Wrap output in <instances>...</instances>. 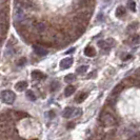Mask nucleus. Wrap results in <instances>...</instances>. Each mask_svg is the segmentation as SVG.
<instances>
[{
  "instance_id": "obj_14",
  "label": "nucleus",
  "mask_w": 140,
  "mask_h": 140,
  "mask_svg": "<svg viewBox=\"0 0 140 140\" xmlns=\"http://www.w3.org/2000/svg\"><path fill=\"white\" fill-rule=\"evenodd\" d=\"M125 14V8L123 6H118L117 10H116V16L117 17H121Z\"/></svg>"
},
{
  "instance_id": "obj_11",
  "label": "nucleus",
  "mask_w": 140,
  "mask_h": 140,
  "mask_svg": "<svg viewBox=\"0 0 140 140\" xmlns=\"http://www.w3.org/2000/svg\"><path fill=\"white\" fill-rule=\"evenodd\" d=\"M74 93H75V86H73V85H68V86L65 89V91H64V95H65L66 97H68V96L73 95Z\"/></svg>"
},
{
  "instance_id": "obj_5",
  "label": "nucleus",
  "mask_w": 140,
  "mask_h": 140,
  "mask_svg": "<svg viewBox=\"0 0 140 140\" xmlns=\"http://www.w3.org/2000/svg\"><path fill=\"white\" fill-rule=\"evenodd\" d=\"M34 52L36 53L38 56H45L49 53L48 50H45L43 46H40V45H34Z\"/></svg>"
},
{
  "instance_id": "obj_18",
  "label": "nucleus",
  "mask_w": 140,
  "mask_h": 140,
  "mask_svg": "<svg viewBox=\"0 0 140 140\" xmlns=\"http://www.w3.org/2000/svg\"><path fill=\"white\" fill-rule=\"evenodd\" d=\"M27 96H28V98L31 100V101H35L36 100V97H35V95H34V93L32 92V91H27Z\"/></svg>"
},
{
  "instance_id": "obj_19",
  "label": "nucleus",
  "mask_w": 140,
  "mask_h": 140,
  "mask_svg": "<svg viewBox=\"0 0 140 140\" xmlns=\"http://www.w3.org/2000/svg\"><path fill=\"white\" fill-rule=\"evenodd\" d=\"M137 28H138V23H137V22H133L131 25L127 27V32H133V31H135Z\"/></svg>"
},
{
  "instance_id": "obj_3",
  "label": "nucleus",
  "mask_w": 140,
  "mask_h": 140,
  "mask_svg": "<svg viewBox=\"0 0 140 140\" xmlns=\"http://www.w3.org/2000/svg\"><path fill=\"white\" fill-rule=\"evenodd\" d=\"M100 120L103 122V124H106V125H113V124H115V123H116L115 118L113 117V116H112L111 114H108V113L102 114V115H101Z\"/></svg>"
},
{
  "instance_id": "obj_15",
  "label": "nucleus",
  "mask_w": 140,
  "mask_h": 140,
  "mask_svg": "<svg viewBox=\"0 0 140 140\" xmlns=\"http://www.w3.org/2000/svg\"><path fill=\"white\" fill-rule=\"evenodd\" d=\"M122 84H118V85H116L115 87H114V90H113V93H112V95L113 96H115V95H117V94H119V93L121 92V90H122Z\"/></svg>"
},
{
  "instance_id": "obj_13",
  "label": "nucleus",
  "mask_w": 140,
  "mask_h": 140,
  "mask_svg": "<svg viewBox=\"0 0 140 140\" xmlns=\"http://www.w3.org/2000/svg\"><path fill=\"white\" fill-rule=\"evenodd\" d=\"M86 97H87V94H86V93H81L80 95H78V96L76 97V102H78V103L83 102V101L85 100Z\"/></svg>"
},
{
  "instance_id": "obj_23",
  "label": "nucleus",
  "mask_w": 140,
  "mask_h": 140,
  "mask_svg": "<svg viewBox=\"0 0 140 140\" xmlns=\"http://www.w3.org/2000/svg\"><path fill=\"white\" fill-rule=\"evenodd\" d=\"M25 62H27V59H25V58H21V59L18 61V65H19V66H22V65L25 64Z\"/></svg>"
},
{
  "instance_id": "obj_8",
  "label": "nucleus",
  "mask_w": 140,
  "mask_h": 140,
  "mask_svg": "<svg viewBox=\"0 0 140 140\" xmlns=\"http://www.w3.org/2000/svg\"><path fill=\"white\" fill-rule=\"evenodd\" d=\"M27 87H28V82H27V81H19V82H17L16 85H15V89L17 91H19V92L24 91Z\"/></svg>"
},
{
  "instance_id": "obj_12",
  "label": "nucleus",
  "mask_w": 140,
  "mask_h": 140,
  "mask_svg": "<svg viewBox=\"0 0 140 140\" xmlns=\"http://www.w3.org/2000/svg\"><path fill=\"white\" fill-rule=\"evenodd\" d=\"M98 46H99V48H101L102 50H104V49H106L107 51L110 50V45L108 44V41H104V40L98 41Z\"/></svg>"
},
{
  "instance_id": "obj_6",
  "label": "nucleus",
  "mask_w": 140,
  "mask_h": 140,
  "mask_svg": "<svg viewBox=\"0 0 140 140\" xmlns=\"http://www.w3.org/2000/svg\"><path fill=\"white\" fill-rule=\"evenodd\" d=\"M74 112H75V109H74V108H66V109H64V111L62 112V116H63L64 118L74 117Z\"/></svg>"
},
{
  "instance_id": "obj_9",
  "label": "nucleus",
  "mask_w": 140,
  "mask_h": 140,
  "mask_svg": "<svg viewBox=\"0 0 140 140\" xmlns=\"http://www.w3.org/2000/svg\"><path fill=\"white\" fill-rule=\"evenodd\" d=\"M84 54L87 57H94L96 55V51H95L94 48H92V46H87V48H85V50H84Z\"/></svg>"
},
{
  "instance_id": "obj_1",
  "label": "nucleus",
  "mask_w": 140,
  "mask_h": 140,
  "mask_svg": "<svg viewBox=\"0 0 140 140\" xmlns=\"http://www.w3.org/2000/svg\"><path fill=\"white\" fill-rule=\"evenodd\" d=\"M15 94H14V92H12V91H3L1 93V99L4 103L6 104H12V103H14L15 101Z\"/></svg>"
},
{
  "instance_id": "obj_22",
  "label": "nucleus",
  "mask_w": 140,
  "mask_h": 140,
  "mask_svg": "<svg viewBox=\"0 0 140 140\" xmlns=\"http://www.w3.org/2000/svg\"><path fill=\"white\" fill-rule=\"evenodd\" d=\"M131 41H132V43H135V44L140 43V37H139V36H135Z\"/></svg>"
},
{
  "instance_id": "obj_2",
  "label": "nucleus",
  "mask_w": 140,
  "mask_h": 140,
  "mask_svg": "<svg viewBox=\"0 0 140 140\" xmlns=\"http://www.w3.org/2000/svg\"><path fill=\"white\" fill-rule=\"evenodd\" d=\"M15 21L16 22H22L25 18V13H24V10H23L21 6L17 5L15 8Z\"/></svg>"
},
{
  "instance_id": "obj_4",
  "label": "nucleus",
  "mask_w": 140,
  "mask_h": 140,
  "mask_svg": "<svg viewBox=\"0 0 140 140\" xmlns=\"http://www.w3.org/2000/svg\"><path fill=\"white\" fill-rule=\"evenodd\" d=\"M74 60L72 57H67V58H64V59H62L60 61V67L62 69H66V68H69L71 67V65L73 64Z\"/></svg>"
},
{
  "instance_id": "obj_25",
  "label": "nucleus",
  "mask_w": 140,
  "mask_h": 140,
  "mask_svg": "<svg viewBox=\"0 0 140 140\" xmlns=\"http://www.w3.org/2000/svg\"><path fill=\"white\" fill-rule=\"evenodd\" d=\"M74 51H75V49H74V48H73V49H71V50H68V51H67V52H66V54H71V53H73V52H74Z\"/></svg>"
},
{
  "instance_id": "obj_27",
  "label": "nucleus",
  "mask_w": 140,
  "mask_h": 140,
  "mask_svg": "<svg viewBox=\"0 0 140 140\" xmlns=\"http://www.w3.org/2000/svg\"><path fill=\"white\" fill-rule=\"evenodd\" d=\"M1 42H2V40H1V38H0V44H1Z\"/></svg>"
},
{
  "instance_id": "obj_21",
  "label": "nucleus",
  "mask_w": 140,
  "mask_h": 140,
  "mask_svg": "<svg viewBox=\"0 0 140 140\" xmlns=\"http://www.w3.org/2000/svg\"><path fill=\"white\" fill-rule=\"evenodd\" d=\"M58 86H59V83H58L57 81H54V82L51 84V89H52V91H56Z\"/></svg>"
},
{
  "instance_id": "obj_7",
  "label": "nucleus",
  "mask_w": 140,
  "mask_h": 140,
  "mask_svg": "<svg viewBox=\"0 0 140 140\" xmlns=\"http://www.w3.org/2000/svg\"><path fill=\"white\" fill-rule=\"evenodd\" d=\"M35 30H36L38 33H43L46 30L45 22H37V23H35Z\"/></svg>"
},
{
  "instance_id": "obj_10",
  "label": "nucleus",
  "mask_w": 140,
  "mask_h": 140,
  "mask_svg": "<svg viewBox=\"0 0 140 140\" xmlns=\"http://www.w3.org/2000/svg\"><path fill=\"white\" fill-rule=\"evenodd\" d=\"M32 77L35 79V80H41V79H44L45 78V75H43L41 72L39 71H33L32 72Z\"/></svg>"
},
{
  "instance_id": "obj_26",
  "label": "nucleus",
  "mask_w": 140,
  "mask_h": 140,
  "mask_svg": "<svg viewBox=\"0 0 140 140\" xmlns=\"http://www.w3.org/2000/svg\"><path fill=\"white\" fill-rule=\"evenodd\" d=\"M127 57H125V58H123V60H127L129 58H131V55H126Z\"/></svg>"
},
{
  "instance_id": "obj_20",
  "label": "nucleus",
  "mask_w": 140,
  "mask_h": 140,
  "mask_svg": "<svg viewBox=\"0 0 140 140\" xmlns=\"http://www.w3.org/2000/svg\"><path fill=\"white\" fill-rule=\"evenodd\" d=\"M127 5H129V8H130L131 11H133V12L136 11V3L133 1V0H130L129 3H127Z\"/></svg>"
},
{
  "instance_id": "obj_16",
  "label": "nucleus",
  "mask_w": 140,
  "mask_h": 140,
  "mask_svg": "<svg viewBox=\"0 0 140 140\" xmlns=\"http://www.w3.org/2000/svg\"><path fill=\"white\" fill-rule=\"evenodd\" d=\"M76 79V76L74 74H68L64 77V81L65 82H72V81H74Z\"/></svg>"
},
{
  "instance_id": "obj_24",
  "label": "nucleus",
  "mask_w": 140,
  "mask_h": 140,
  "mask_svg": "<svg viewBox=\"0 0 140 140\" xmlns=\"http://www.w3.org/2000/svg\"><path fill=\"white\" fill-rule=\"evenodd\" d=\"M49 114H50V117H51V118H54V117H55V113H54L53 111H52V112H49Z\"/></svg>"
},
{
  "instance_id": "obj_17",
  "label": "nucleus",
  "mask_w": 140,
  "mask_h": 140,
  "mask_svg": "<svg viewBox=\"0 0 140 140\" xmlns=\"http://www.w3.org/2000/svg\"><path fill=\"white\" fill-rule=\"evenodd\" d=\"M87 65H81V66H79L77 69H76V72L77 73H79V74H82V73H85L86 71H87Z\"/></svg>"
}]
</instances>
